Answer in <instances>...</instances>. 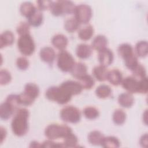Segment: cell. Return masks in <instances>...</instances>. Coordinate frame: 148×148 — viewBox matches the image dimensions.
<instances>
[{"label":"cell","mask_w":148,"mask_h":148,"mask_svg":"<svg viewBox=\"0 0 148 148\" xmlns=\"http://www.w3.org/2000/svg\"><path fill=\"white\" fill-rule=\"evenodd\" d=\"M101 146L106 148H117L120 146V142L114 136H104Z\"/></svg>","instance_id":"cell-28"},{"label":"cell","mask_w":148,"mask_h":148,"mask_svg":"<svg viewBox=\"0 0 148 148\" xmlns=\"http://www.w3.org/2000/svg\"><path fill=\"white\" fill-rule=\"evenodd\" d=\"M71 132H72L71 128L66 124H50L45 130L46 137L53 140L60 138L64 139Z\"/></svg>","instance_id":"cell-3"},{"label":"cell","mask_w":148,"mask_h":148,"mask_svg":"<svg viewBox=\"0 0 148 148\" xmlns=\"http://www.w3.org/2000/svg\"><path fill=\"white\" fill-rule=\"evenodd\" d=\"M73 14L74 17L80 24H87L91 19L92 10L90 5L82 3L76 6Z\"/></svg>","instance_id":"cell-8"},{"label":"cell","mask_w":148,"mask_h":148,"mask_svg":"<svg viewBox=\"0 0 148 148\" xmlns=\"http://www.w3.org/2000/svg\"><path fill=\"white\" fill-rule=\"evenodd\" d=\"M24 92L34 99H36L39 95L40 89L38 86L35 83H27L24 86Z\"/></svg>","instance_id":"cell-29"},{"label":"cell","mask_w":148,"mask_h":148,"mask_svg":"<svg viewBox=\"0 0 148 148\" xmlns=\"http://www.w3.org/2000/svg\"><path fill=\"white\" fill-rule=\"evenodd\" d=\"M60 118L64 122L76 124L78 123L82 118V114L80 110L76 106L68 105L64 107L60 111Z\"/></svg>","instance_id":"cell-7"},{"label":"cell","mask_w":148,"mask_h":148,"mask_svg":"<svg viewBox=\"0 0 148 148\" xmlns=\"http://www.w3.org/2000/svg\"><path fill=\"white\" fill-rule=\"evenodd\" d=\"M18 101L20 105H23L25 106H28L32 105L35 101L34 98L27 95L24 91L19 94H18Z\"/></svg>","instance_id":"cell-37"},{"label":"cell","mask_w":148,"mask_h":148,"mask_svg":"<svg viewBox=\"0 0 148 148\" xmlns=\"http://www.w3.org/2000/svg\"><path fill=\"white\" fill-rule=\"evenodd\" d=\"M36 9L37 7H36L32 2L29 1H25L21 3L19 8L21 14L27 19L28 18Z\"/></svg>","instance_id":"cell-21"},{"label":"cell","mask_w":148,"mask_h":148,"mask_svg":"<svg viewBox=\"0 0 148 148\" xmlns=\"http://www.w3.org/2000/svg\"><path fill=\"white\" fill-rule=\"evenodd\" d=\"M113 60L114 54L110 49L106 47L98 51V60L99 65L108 67L112 64Z\"/></svg>","instance_id":"cell-11"},{"label":"cell","mask_w":148,"mask_h":148,"mask_svg":"<svg viewBox=\"0 0 148 148\" xmlns=\"http://www.w3.org/2000/svg\"><path fill=\"white\" fill-rule=\"evenodd\" d=\"M80 25V24L73 17L66 19L64 22V29L67 32L69 33H73L79 29Z\"/></svg>","instance_id":"cell-33"},{"label":"cell","mask_w":148,"mask_h":148,"mask_svg":"<svg viewBox=\"0 0 148 148\" xmlns=\"http://www.w3.org/2000/svg\"><path fill=\"white\" fill-rule=\"evenodd\" d=\"M29 112L25 108L18 109L11 121V129L13 134L17 136H24L28 131V120Z\"/></svg>","instance_id":"cell-1"},{"label":"cell","mask_w":148,"mask_h":148,"mask_svg":"<svg viewBox=\"0 0 148 148\" xmlns=\"http://www.w3.org/2000/svg\"><path fill=\"white\" fill-rule=\"evenodd\" d=\"M83 89L90 90L92 88L95 84V80L92 76L87 73L78 79Z\"/></svg>","instance_id":"cell-32"},{"label":"cell","mask_w":148,"mask_h":148,"mask_svg":"<svg viewBox=\"0 0 148 148\" xmlns=\"http://www.w3.org/2000/svg\"><path fill=\"white\" fill-rule=\"evenodd\" d=\"M76 5L68 0H60L53 2L49 9L51 13L54 16L72 14L74 13Z\"/></svg>","instance_id":"cell-4"},{"label":"cell","mask_w":148,"mask_h":148,"mask_svg":"<svg viewBox=\"0 0 148 148\" xmlns=\"http://www.w3.org/2000/svg\"><path fill=\"white\" fill-rule=\"evenodd\" d=\"M0 133H1V143H2V142L5 139L7 135V131L6 128L1 126L0 127Z\"/></svg>","instance_id":"cell-46"},{"label":"cell","mask_w":148,"mask_h":148,"mask_svg":"<svg viewBox=\"0 0 148 148\" xmlns=\"http://www.w3.org/2000/svg\"><path fill=\"white\" fill-rule=\"evenodd\" d=\"M138 84L139 79L133 76H128L123 78L121 83L123 88L131 94L138 93Z\"/></svg>","instance_id":"cell-10"},{"label":"cell","mask_w":148,"mask_h":148,"mask_svg":"<svg viewBox=\"0 0 148 148\" xmlns=\"http://www.w3.org/2000/svg\"><path fill=\"white\" fill-rule=\"evenodd\" d=\"M53 3V1H37V8L40 10L41 12L49 10L51 5Z\"/></svg>","instance_id":"cell-43"},{"label":"cell","mask_w":148,"mask_h":148,"mask_svg":"<svg viewBox=\"0 0 148 148\" xmlns=\"http://www.w3.org/2000/svg\"><path fill=\"white\" fill-rule=\"evenodd\" d=\"M16 64L19 70L25 71L29 67V62L25 56H21L17 58Z\"/></svg>","instance_id":"cell-41"},{"label":"cell","mask_w":148,"mask_h":148,"mask_svg":"<svg viewBox=\"0 0 148 148\" xmlns=\"http://www.w3.org/2000/svg\"><path fill=\"white\" fill-rule=\"evenodd\" d=\"M17 46L18 51L24 56H30L35 50V43L30 34L20 36Z\"/></svg>","instance_id":"cell-5"},{"label":"cell","mask_w":148,"mask_h":148,"mask_svg":"<svg viewBox=\"0 0 148 148\" xmlns=\"http://www.w3.org/2000/svg\"><path fill=\"white\" fill-rule=\"evenodd\" d=\"M123 79V74L118 69H113L108 71L106 80L112 85L118 86L121 84Z\"/></svg>","instance_id":"cell-17"},{"label":"cell","mask_w":148,"mask_h":148,"mask_svg":"<svg viewBox=\"0 0 148 148\" xmlns=\"http://www.w3.org/2000/svg\"><path fill=\"white\" fill-rule=\"evenodd\" d=\"M148 136L147 134H143L139 139V144L142 147H147V142H148Z\"/></svg>","instance_id":"cell-45"},{"label":"cell","mask_w":148,"mask_h":148,"mask_svg":"<svg viewBox=\"0 0 148 148\" xmlns=\"http://www.w3.org/2000/svg\"><path fill=\"white\" fill-rule=\"evenodd\" d=\"M108 70L107 67L101 65H97L92 69V73L94 78L99 82H104L106 80Z\"/></svg>","instance_id":"cell-22"},{"label":"cell","mask_w":148,"mask_h":148,"mask_svg":"<svg viewBox=\"0 0 148 148\" xmlns=\"http://www.w3.org/2000/svg\"><path fill=\"white\" fill-rule=\"evenodd\" d=\"M10 72L5 69H2L0 71V84L2 86L9 84L12 80Z\"/></svg>","instance_id":"cell-40"},{"label":"cell","mask_w":148,"mask_h":148,"mask_svg":"<svg viewBox=\"0 0 148 148\" xmlns=\"http://www.w3.org/2000/svg\"><path fill=\"white\" fill-rule=\"evenodd\" d=\"M92 48L87 43H80L76 48L75 53L78 58L82 60L88 58L92 53Z\"/></svg>","instance_id":"cell-13"},{"label":"cell","mask_w":148,"mask_h":148,"mask_svg":"<svg viewBox=\"0 0 148 148\" xmlns=\"http://www.w3.org/2000/svg\"><path fill=\"white\" fill-rule=\"evenodd\" d=\"M16 111L17 110L5 100L0 105V117L3 120H8Z\"/></svg>","instance_id":"cell-15"},{"label":"cell","mask_w":148,"mask_h":148,"mask_svg":"<svg viewBox=\"0 0 148 148\" xmlns=\"http://www.w3.org/2000/svg\"><path fill=\"white\" fill-rule=\"evenodd\" d=\"M30 25L28 22L21 21L16 27V32L20 35H24L30 34Z\"/></svg>","instance_id":"cell-39"},{"label":"cell","mask_w":148,"mask_h":148,"mask_svg":"<svg viewBox=\"0 0 148 148\" xmlns=\"http://www.w3.org/2000/svg\"><path fill=\"white\" fill-rule=\"evenodd\" d=\"M148 91V80L147 77H145L143 78L139 79L138 84V93L146 94Z\"/></svg>","instance_id":"cell-42"},{"label":"cell","mask_w":148,"mask_h":148,"mask_svg":"<svg viewBox=\"0 0 148 148\" xmlns=\"http://www.w3.org/2000/svg\"><path fill=\"white\" fill-rule=\"evenodd\" d=\"M39 57L43 62L51 64L55 60L57 56L54 50L52 47L45 46L40 50Z\"/></svg>","instance_id":"cell-12"},{"label":"cell","mask_w":148,"mask_h":148,"mask_svg":"<svg viewBox=\"0 0 148 148\" xmlns=\"http://www.w3.org/2000/svg\"><path fill=\"white\" fill-rule=\"evenodd\" d=\"M14 42V35L12 31L6 30L0 35V47L2 49L5 47L10 46Z\"/></svg>","instance_id":"cell-19"},{"label":"cell","mask_w":148,"mask_h":148,"mask_svg":"<svg viewBox=\"0 0 148 148\" xmlns=\"http://www.w3.org/2000/svg\"><path fill=\"white\" fill-rule=\"evenodd\" d=\"M96 96L101 99L108 98L112 94L110 87L107 84H101L97 87L95 91Z\"/></svg>","instance_id":"cell-30"},{"label":"cell","mask_w":148,"mask_h":148,"mask_svg":"<svg viewBox=\"0 0 148 148\" xmlns=\"http://www.w3.org/2000/svg\"><path fill=\"white\" fill-rule=\"evenodd\" d=\"M108 40L107 38L103 35H98L95 36L91 42V47L92 49L98 51L107 47Z\"/></svg>","instance_id":"cell-18"},{"label":"cell","mask_w":148,"mask_h":148,"mask_svg":"<svg viewBox=\"0 0 148 148\" xmlns=\"http://www.w3.org/2000/svg\"><path fill=\"white\" fill-rule=\"evenodd\" d=\"M78 142V138L72 132L64 138L62 144L65 147H76L77 146Z\"/></svg>","instance_id":"cell-35"},{"label":"cell","mask_w":148,"mask_h":148,"mask_svg":"<svg viewBox=\"0 0 148 148\" xmlns=\"http://www.w3.org/2000/svg\"><path fill=\"white\" fill-rule=\"evenodd\" d=\"M29 147H42V143H39L36 140H33L30 143Z\"/></svg>","instance_id":"cell-47"},{"label":"cell","mask_w":148,"mask_h":148,"mask_svg":"<svg viewBox=\"0 0 148 148\" xmlns=\"http://www.w3.org/2000/svg\"><path fill=\"white\" fill-rule=\"evenodd\" d=\"M104 136H105L101 131L98 130H93L88 134L87 140L92 145L101 146Z\"/></svg>","instance_id":"cell-25"},{"label":"cell","mask_w":148,"mask_h":148,"mask_svg":"<svg viewBox=\"0 0 148 148\" xmlns=\"http://www.w3.org/2000/svg\"><path fill=\"white\" fill-rule=\"evenodd\" d=\"M147 110H145V112L143 113V116H142V120H143V123H145V125H147Z\"/></svg>","instance_id":"cell-48"},{"label":"cell","mask_w":148,"mask_h":148,"mask_svg":"<svg viewBox=\"0 0 148 148\" xmlns=\"http://www.w3.org/2000/svg\"><path fill=\"white\" fill-rule=\"evenodd\" d=\"M57 65L64 72H70L75 64L73 56L66 50L60 51L57 55Z\"/></svg>","instance_id":"cell-6"},{"label":"cell","mask_w":148,"mask_h":148,"mask_svg":"<svg viewBox=\"0 0 148 148\" xmlns=\"http://www.w3.org/2000/svg\"><path fill=\"white\" fill-rule=\"evenodd\" d=\"M134 51L138 57L144 58L148 53V43L146 40H142L138 41L135 46Z\"/></svg>","instance_id":"cell-26"},{"label":"cell","mask_w":148,"mask_h":148,"mask_svg":"<svg viewBox=\"0 0 148 148\" xmlns=\"http://www.w3.org/2000/svg\"><path fill=\"white\" fill-rule=\"evenodd\" d=\"M70 72L73 77L78 80L81 77L87 73V66L83 62H75Z\"/></svg>","instance_id":"cell-20"},{"label":"cell","mask_w":148,"mask_h":148,"mask_svg":"<svg viewBox=\"0 0 148 148\" xmlns=\"http://www.w3.org/2000/svg\"><path fill=\"white\" fill-rule=\"evenodd\" d=\"M132 76L138 79H140L146 77V70L143 65L139 63V64L132 71Z\"/></svg>","instance_id":"cell-38"},{"label":"cell","mask_w":148,"mask_h":148,"mask_svg":"<svg viewBox=\"0 0 148 148\" xmlns=\"http://www.w3.org/2000/svg\"><path fill=\"white\" fill-rule=\"evenodd\" d=\"M94 32V29L93 27L90 24H88L80 28L78 31L77 35L80 39L83 41H87L92 37Z\"/></svg>","instance_id":"cell-24"},{"label":"cell","mask_w":148,"mask_h":148,"mask_svg":"<svg viewBox=\"0 0 148 148\" xmlns=\"http://www.w3.org/2000/svg\"><path fill=\"white\" fill-rule=\"evenodd\" d=\"M43 18L44 17L42 12L37 8L36 11L27 18V22L31 27H38L42 25L43 21Z\"/></svg>","instance_id":"cell-23"},{"label":"cell","mask_w":148,"mask_h":148,"mask_svg":"<svg viewBox=\"0 0 148 148\" xmlns=\"http://www.w3.org/2000/svg\"><path fill=\"white\" fill-rule=\"evenodd\" d=\"M83 113L87 119L91 120L97 119L99 116V110L97 108L92 106H88L84 108L83 110Z\"/></svg>","instance_id":"cell-34"},{"label":"cell","mask_w":148,"mask_h":148,"mask_svg":"<svg viewBox=\"0 0 148 148\" xmlns=\"http://www.w3.org/2000/svg\"><path fill=\"white\" fill-rule=\"evenodd\" d=\"M62 143L55 142L53 140L47 139L42 143V147H62Z\"/></svg>","instance_id":"cell-44"},{"label":"cell","mask_w":148,"mask_h":148,"mask_svg":"<svg viewBox=\"0 0 148 148\" xmlns=\"http://www.w3.org/2000/svg\"><path fill=\"white\" fill-rule=\"evenodd\" d=\"M46 98L60 105H65L72 99V95L60 86H51L45 92Z\"/></svg>","instance_id":"cell-2"},{"label":"cell","mask_w":148,"mask_h":148,"mask_svg":"<svg viewBox=\"0 0 148 148\" xmlns=\"http://www.w3.org/2000/svg\"><path fill=\"white\" fill-rule=\"evenodd\" d=\"M117 52L120 57H121L123 60L134 54V50L132 46L127 43H124L120 45L117 49Z\"/></svg>","instance_id":"cell-27"},{"label":"cell","mask_w":148,"mask_h":148,"mask_svg":"<svg viewBox=\"0 0 148 148\" xmlns=\"http://www.w3.org/2000/svg\"><path fill=\"white\" fill-rule=\"evenodd\" d=\"M125 66L130 71H132L138 64L139 61L138 59V57L134 53L132 55L129 56L125 60H124Z\"/></svg>","instance_id":"cell-36"},{"label":"cell","mask_w":148,"mask_h":148,"mask_svg":"<svg viewBox=\"0 0 148 148\" xmlns=\"http://www.w3.org/2000/svg\"><path fill=\"white\" fill-rule=\"evenodd\" d=\"M51 41L53 46L59 51L65 50L68 45V39L67 37L62 34H57L54 35L52 37Z\"/></svg>","instance_id":"cell-14"},{"label":"cell","mask_w":148,"mask_h":148,"mask_svg":"<svg viewBox=\"0 0 148 148\" xmlns=\"http://www.w3.org/2000/svg\"><path fill=\"white\" fill-rule=\"evenodd\" d=\"M60 86L72 96L80 94L83 90L82 86L78 81L73 80H65L62 82Z\"/></svg>","instance_id":"cell-9"},{"label":"cell","mask_w":148,"mask_h":148,"mask_svg":"<svg viewBox=\"0 0 148 148\" xmlns=\"http://www.w3.org/2000/svg\"><path fill=\"white\" fill-rule=\"evenodd\" d=\"M134 98L132 94L128 92L120 94L117 98V101L120 106L124 108H130L134 103Z\"/></svg>","instance_id":"cell-16"},{"label":"cell","mask_w":148,"mask_h":148,"mask_svg":"<svg viewBox=\"0 0 148 148\" xmlns=\"http://www.w3.org/2000/svg\"><path fill=\"white\" fill-rule=\"evenodd\" d=\"M127 118L125 112L121 109H117L112 114V120L114 124L117 125H123Z\"/></svg>","instance_id":"cell-31"}]
</instances>
